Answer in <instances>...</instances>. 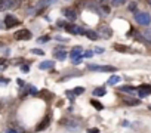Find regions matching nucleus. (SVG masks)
I'll return each mask as SVG.
<instances>
[{
  "mask_svg": "<svg viewBox=\"0 0 151 133\" xmlns=\"http://www.w3.org/2000/svg\"><path fill=\"white\" fill-rule=\"evenodd\" d=\"M98 36H102V37H105V38H110L111 36H113V30L110 28L108 25H102L99 28V34Z\"/></svg>",
  "mask_w": 151,
  "mask_h": 133,
  "instance_id": "7",
  "label": "nucleus"
},
{
  "mask_svg": "<svg viewBox=\"0 0 151 133\" xmlns=\"http://www.w3.org/2000/svg\"><path fill=\"white\" fill-rule=\"evenodd\" d=\"M120 90L121 92H128V93H133L136 90V87H133V86H121Z\"/></svg>",
  "mask_w": 151,
  "mask_h": 133,
  "instance_id": "17",
  "label": "nucleus"
},
{
  "mask_svg": "<svg viewBox=\"0 0 151 133\" xmlns=\"http://www.w3.org/2000/svg\"><path fill=\"white\" fill-rule=\"evenodd\" d=\"M8 133H16V132H15V129H9V130H8Z\"/></svg>",
  "mask_w": 151,
  "mask_h": 133,
  "instance_id": "38",
  "label": "nucleus"
},
{
  "mask_svg": "<svg viewBox=\"0 0 151 133\" xmlns=\"http://www.w3.org/2000/svg\"><path fill=\"white\" fill-rule=\"evenodd\" d=\"M2 62H5V58H0V64H2Z\"/></svg>",
  "mask_w": 151,
  "mask_h": 133,
  "instance_id": "39",
  "label": "nucleus"
},
{
  "mask_svg": "<svg viewBox=\"0 0 151 133\" xmlns=\"http://www.w3.org/2000/svg\"><path fill=\"white\" fill-rule=\"evenodd\" d=\"M95 2L98 3V6H102V5H107L108 0H95Z\"/></svg>",
  "mask_w": 151,
  "mask_h": 133,
  "instance_id": "32",
  "label": "nucleus"
},
{
  "mask_svg": "<svg viewBox=\"0 0 151 133\" xmlns=\"http://www.w3.org/2000/svg\"><path fill=\"white\" fill-rule=\"evenodd\" d=\"M5 25H6V28L16 27V25H19V19H18L15 15H6V16H5Z\"/></svg>",
  "mask_w": 151,
  "mask_h": 133,
  "instance_id": "4",
  "label": "nucleus"
},
{
  "mask_svg": "<svg viewBox=\"0 0 151 133\" xmlns=\"http://www.w3.org/2000/svg\"><path fill=\"white\" fill-rule=\"evenodd\" d=\"M135 21L141 25H150L151 16H150L148 12H136L135 13Z\"/></svg>",
  "mask_w": 151,
  "mask_h": 133,
  "instance_id": "1",
  "label": "nucleus"
},
{
  "mask_svg": "<svg viewBox=\"0 0 151 133\" xmlns=\"http://www.w3.org/2000/svg\"><path fill=\"white\" fill-rule=\"evenodd\" d=\"M114 49L119 50V52H128L129 50L128 46H123V45H114Z\"/></svg>",
  "mask_w": 151,
  "mask_h": 133,
  "instance_id": "22",
  "label": "nucleus"
},
{
  "mask_svg": "<svg viewBox=\"0 0 151 133\" xmlns=\"http://www.w3.org/2000/svg\"><path fill=\"white\" fill-rule=\"evenodd\" d=\"M67 126H68V127L76 129V127H79V123H76L74 120H68V121H67Z\"/></svg>",
  "mask_w": 151,
  "mask_h": 133,
  "instance_id": "25",
  "label": "nucleus"
},
{
  "mask_svg": "<svg viewBox=\"0 0 151 133\" xmlns=\"http://www.w3.org/2000/svg\"><path fill=\"white\" fill-rule=\"evenodd\" d=\"M21 70H22L24 73H27V71H28V66H27V65H24V66H21Z\"/></svg>",
  "mask_w": 151,
  "mask_h": 133,
  "instance_id": "37",
  "label": "nucleus"
},
{
  "mask_svg": "<svg viewBox=\"0 0 151 133\" xmlns=\"http://www.w3.org/2000/svg\"><path fill=\"white\" fill-rule=\"evenodd\" d=\"M74 95H82V93H84V87H82V86H77V87H76L74 89Z\"/></svg>",
  "mask_w": 151,
  "mask_h": 133,
  "instance_id": "23",
  "label": "nucleus"
},
{
  "mask_svg": "<svg viewBox=\"0 0 151 133\" xmlns=\"http://www.w3.org/2000/svg\"><path fill=\"white\" fill-rule=\"evenodd\" d=\"M86 36L89 37L91 40H96L99 36H98V33L96 31H92V30H86Z\"/></svg>",
  "mask_w": 151,
  "mask_h": 133,
  "instance_id": "16",
  "label": "nucleus"
},
{
  "mask_svg": "<svg viewBox=\"0 0 151 133\" xmlns=\"http://www.w3.org/2000/svg\"><path fill=\"white\" fill-rule=\"evenodd\" d=\"M87 133H99L98 129H87Z\"/></svg>",
  "mask_w": 151,
  "mask_h": 133,
  "instance_id": "34",
  "label": "nucleus"
},
{
  "mask_svg": "<svg viewBox=\"0 0 151 133\" xmlns=\"http://www.w3.org/2000/svg\"><path fill=\"white\" fill-rule=\"evenodd\" d=\"M56 24H58V27H65V25H67V24H65L64 21H58Z\"/></svg>",
  "mask_w": 151,
  "mask_h": 133,
  "instance_id": "35",
  "label": "nucleus"
},
{
  "mask_svg": "<svg viewBox=\"0 0 151 133\" xmlns=\"http://www.w3.org/2000/svg\"><path fill=\"white\" fill-rule=\"evenodd\" d=\"M82 56H84V58H91V56H93V50H86Z\"/></svg>",
  "mask_w": 151,
  "mask_h": 133,
  "instance_id": "27",
  "label": "nucleus"
},
{
  "mask_svg": "<svg viewBox=\"0 0 151 133\" xmlns=\"http://www.w3.org/2000/svg\"><path fill=\"white\" fill-rule=\"evenodd\" d=\"M119 82H120V75H111L108 80V84H116Z\"/></svg>",
  "mask_w": 151,
  "mask_h": 133,
  "instance_id": "19",
  "label": "nucleus"
},
{
  "mask_svg": "<svg viewBox=\"0 0 151 133\" xmlns=\"http://www.w3.org/2000/svg\"><path fill=\"white\" fill-rule=\"evenodd\" d=\"M65 31L70 34H79V27H76L73 24H67L65 25Z\"/></svg>",
  "mask_w": 151,
  "mask_h": 133,
  "instance_id": "10",
  "label": "nucleus"
},
{
  "mask_svg": "<svg viewBox=\"0 0 151 133\" xmlns=\"http://www.w3.org/2000/svg\"><path fill=\"white\" fill-rule=\"evenodd\" d=\"M65 93H67V96L70 98V101H74V93H73V92H70V90H67Z\"/></svg>",
  "mask_w": 151,
  "mask_h": 133,
  "instance_id": "31",
  "label": "nucleus"
},
{
  "mask_svg": "<svg viewBox=\"0 0 151 133\" xmlns=\"http://www.w3.org/2000/svg\"><path fill=\"white\" fill-rule=\"evenodd\" d=\"M55 58L58 59V61H64L65 58H67V52L65 50H55Z\"/></svg>",
  "mask_w": 151,
  "mask_h": 133,
  "instance_id": "12",
  "label": "nucleus"
},
{
  "mask_svg": "<svg viewBox=\"0 0 151 133\" xmlns=\"http://www.w3.org/2000/svg\"><path fill=\"white\" fill-rule=\"evenodd\" d=\"M49 40H50V37H49V36H42L39 40H37V42H39L40 45H43V43H47Z\"/></svg>",
  "mask_w": 151,
  "mask_h": 133,
  "instance_id": "24",
  "label": "nucleus"
},
{
  "mask_svg": "<svg viewBox=\"0 0 151 133\" xmlns=\"http://www.w3.org/2000/svg\"><path fill=\"white\" fill-rule=\"evenodd\" d=\"M54 65H55L54 61H43V62L39 64V68L40 70H49V68H52Z\"/></svg>",
  "mask_w": 151,
  "mask_h": 133,
  "instance_id": "11",
  "label": "nucleus"
},
{
  "mask_svg": "<svg viewBox=\"0 0 151 133\" xmlns=\"http://www.w3.org/2000/svg\"><path fill=\"white\" fill-rule=\"evenodd\" d=\"M139 99H132V98H129V99H124V104H128V105H139Z\"/></svg>",
  "mask_w": 151,
  "mask_h": 133,
  "instance_id": "20",
  "label": "nucleus"
},
{
  "mask_svg": "<svg viewBox=\"0 0 151 133\" xmlns=\"http://www.w3.org/2000/svg\"><path fill=\"white\" fill-rule=\"evenodd\" d=\"M82 55H83V53H82V47H80V46H76V47L71 50V53H70V58L76 61V59H79V58H83Z\"/></svg>",
  "mask_w": 151,
  "mask_h": 133,
  "instance_id": "9",
  "label": "nucleus"
},
{
  "mask_svg": "<svg viewBox=\"0 0 151 133\" xmlns=\"http://www.w3.org/2000/svg\"><path fill=\"white\" fill-rule=\"evenodd\" d=\"M105 50L102 49V47H95L93 49V53H98V55H101V53H104Z\"/></svg>",
  "mask_w": 151,
  "mask_h": 133,
  "instance_id": "29",
  "label": "nucleus"
},
{
  "mask_svg": "<svg viewBox=\"0 0 151 133\" xmlns=\"http://www.w3.org/2000/svg\"><path fill=\"white\" fill-rule=\"evenodd\" d=\"M31 52L34 53V55H45V52H43L42 49H33Z\"/></svg>",
  "mask_w": 151,
  "mask_h": 133,
  "instance_id": "28",
  "label": "nucleus"
},
{
  "mask_svg": "<svg viewBox=\"0 0 151 133\" xmlns=\"http://www.w3.org/2000/svg\"><path fill=\"white\" fill-rule=\"evenodd\" d=\"M138 95H139V98H145V96L151 95V86L150 84L139 86V89H138Z\"/></svg>",
  "mask_w": 151,
  "mask_h": 133,
  "instance_id": "6",
  "label": "nucleus"
},
{
  "mask_svg": "<svg viewBox=\"0 0 151 133\" xmlns=\"http://www.w3.org/2000/svg\"><path fill=\"white\" fill-rule=\"evenodd\" d=\"M128 8H129V10H130V12H135V10H136V8H138V3H135V2H130Z\"/></svg>",
  "mask_w": 151,
  "mask_h": 133,
  "instance_id": "26",
  "label": "nucleus"
},
{
  "mask_svg": "<svg viewBox=\"0 0 151 133\" xmlns=\"http://www.w3.org/2000/svg\"><path fill=\"white\" fill-rule=\"evenodd\" d=\"M105 93H107L105 87H98V89L93 90V96H104Z\"/></svg>",
  "mask_w": 151,
  "mask_h": 133,
  "instance_id": "15",
  "label": "nucleus"
},
{
  "mask_svg": "<svg viewBox=\"0 0 151 133\" xmlns=\"http://www.w3.org/2000/svg\"><path fill=\"white\" fill-rule=\"evenodd\" d=\"M124 3H126V0H111V6H114V8H119Z\"/></svg>",
  "mask_w": 151,
  "mask_h": 133,
  "instance_id": "21",
  "label": "nucleus"
},
{
  "mask_svg": "<svg viewBox=\"0 0 151 133\" xmlns=\"http://www.w3.org/2000/svg\"><path fill=\"white\" fill-rule=\"evenodd\" d=\"M56 40H58V42H62V43H64V42H67V40H65L64 37H56Z\"/></svg>",
  "mask_w": 151,
  "mask_h": 133,
  "instance_id": "36",
  "label": "nucleus"
},
{
  "mask_svg": "<svg viewBox=\"0 0 151 133\" xmlns=\"http://www.w3.org/2000/svg\"><path fill=\"white\" fill-rule=\"evenodd\" d=\"M91 104H92V105L95 106V108H96L98 111H101V110H102V108H104V105H102V104H101V102H98L96 99H92V101H91Z\"/></svg>",
  "mask_w": 151,
  "mask_h": 133,
  "instance_id": "18",
  "label": "nucleus"
},
{
  "mask_svg": "<svg viewBox=\"0 0 151 133\" xmlns=\"http://www.w3.org/2000/svg\"><path fill=\"white\" fill-rule=\"evenodd\" d=\"M142 40H144V42H147L148 45H151V28H147L142 33Z\"/></svg>",
  "mask_w": 151,
  "mask_h": 133,
  "instance_id": "13",
  "label": "nucleus"
},
{
  "mask_svg": "<svg viewBox=\"0 0 151 133\" xmlns=\"http://www.w3.org/2000/svg\"><path fill=\"white\" fill-rule=\"evenodd\" d=\"M64 16L68 19V21H76V18H77V12H76L74 9H64Z\"/></svg>",
  "mask_w": 151,
  "mask_h": 133,
  "instance_id": "8",
  "label": "nucleus"
},
{
  "mask_svg": "<svg viewBox=\"0 0 151 133\" xmlns=\"http://www.w3.org/2000/svg\"><path fill=\"white\" fill-rule=\"evenodd\" d=\"M0 84H2V86L9 84V80H8V78H0Z\"/></svg>",
  "mask_w": 151,
  "mask_h": 133,
  "instance_id": "30",
  "label": "nucleus"
},
{
  "mask_svg": "<svg viewBox=\"0 0 151 133\" xmlns=\"http://www.w3.org/2000/svg\"><path fill=\"white\" fill-rule=\"evenodd\" d=\"M148 5H150V8H151V0H148Z\"/></svg>",
  "mask_w": 151,
  "mask_h": 133,
  "instance_id": "40",
  "label": "nucleus"
},
{
  "mask_svg": "<svg viewBox=\"0 0 151 133\" xmlns=\"http://www.w3.org/2000/svg\"><path fill=\"white\" fill-rule=\"evenodd\" d=\"M30 93H31V95L37 93V87H36V86H30Z\"/></svg>",
  "mask_w": 151,
  "mask_h": 133,
  "instance_id": "33",
  "label": "nucleus"
},
{
  "mask_svg": "<svg viewBox=\"0 0 151 133\" xmlns=\"http://www.w3.org/2000/svg\"><path fill=\"white\" fill-rule=\"evenodd\" d=\"M14 38L15 40H24V42H27V40L31 38V33L27 28H22V30H19V31H16L14 34Z\"/></svg>",
  "mask_w": 151,
  "mask_h": 133,
  "instance_id": "3",
  "label": "nucleus"
},
{
  "mask_svg": "<svg viewBox=\"0 0 151 133\" xmlns=\"http://www.w3.org/2000/svg\"><path fill=\"white\" fill-rule=\"evenodd\" d=\"M18 5L16 0H0V12L2 10H8L10 8H15Z\"/></svg>",
  "mask_w": 151,
  "mask_h": 133,
  "instance_id": "5",
  "label": "nucleus"
},
{
  "mask_svg": "<svg viewBox=\"0 0 151 133\" xmlns=\"http://www.w3.org/2000/svg\"><path fill=\"white\" fill-rule=\"evenodd\" d=\"M87 68L92 71H101V73H114L116 68L111 65H87Z\"/></svg>",
  "mask_w": 151,
  "mask_h": 133,
  "instance_id": "2",
  "label": "nucleus"
},
{
  "mask_svg": "<svg viewBox=\"0 0 151 133\" xmlns=\"http://www.w3.org/2000/svg\"><path fill=\"white\" fill-rule=\"evenodd\" d=\"M47 126H49V117H47V118H45L43 121L36 127V130H37V132H42V130H43V129H46Z\"/></svg>",
  "mask_w": 151,
  "mask_h": 133,
  "instance_id": "14",
  "label": "nucleus"
}]
</instances>
